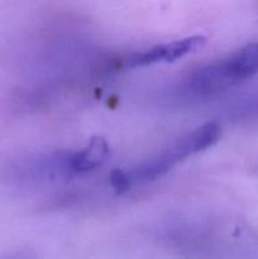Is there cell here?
<instances>
[{"instance_id":"4","label":"cell","mask_w":258,"mask_h":259,"mask_svg":"<svg viewBox=\"0 0 258 259\" xmlns=\"http://www.w3.org/2000/svg\"><path fill=\"white\" fill-rule=\"evenodd\" d=\"M109 156V144L103 138H93L90 143L81 151L75 152L67 158L70 171L82 174L93 171L106 161Z\"/></svg>"},{"instance_id":"3","label":"cell","mask_w":258,"mask_h":259,"mask_svg":"<svg viewBox=\"0 0 258 259\" xmlns=\"http://www.w3.org/2000/svg\"><path fill=\"white\" fill-rule=\"evenodd\" d=\"M206 43L204 35H192L184 39L157 45L143 52H137L125 58V67H142L158 62H174L189 53L201 50Z\"/></svg>"},{"instance_id":"5","label":"cell","mask_w":258,"mask_h":259,"mask_svg":"<svg viewBox=\"0 0 258 259\" xmlns=\"http://www.w3.org/2000/svg\"><path fill=\"white\" fill-rule=\"evenodd\" d=\"M110 184L116 192L123 194V192L128 191L132 181L128 176V172L123 171V169H114L110 174Z\"/></svg>"},{"instance_id":"2","label":"cell","mask_w":258,"mask_h":259,"mask_svg":"<svg viewBox=\"0 0 258 259\" xmlns=\"http://www.w3.org/2000/svg\"><path fill=\"white\" fill-rule=\"evenodd\" d=\"M258 75V43H252L230 57L200 68L192 75L191 85L197 91H217Z\"/></svg>"},{"instance_id":"1","label":"cell","mask_w":258,"mask_h":259,"mask_svg":"<svg viewBox=\"0 0 258 259\" xmlns=\"http://www.w3.org/2000/svg\"><path fill=\"white\" fill-rule=\"evenodd\" d=\"M220 138V126L217 123H207L191 133L177 139L161 153L142 162L136 168L141 181L149 182L163 176L175 164L184 161L204 149L214 146Z\"/></svg>"}]
</instances>
